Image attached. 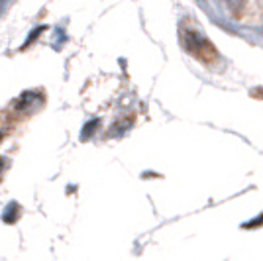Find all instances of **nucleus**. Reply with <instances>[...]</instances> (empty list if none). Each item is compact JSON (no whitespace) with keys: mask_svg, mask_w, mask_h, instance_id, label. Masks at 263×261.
Segmentation results:
<instances>
[{"mask_svg":"<svg viewBox=\"0 0 263 261\" xmlns=\"http://www.w3.org/2000/svg\"><path fill=\"white\" fill-rule=\"evenodd\" d=\"M185 47L186 51H191L198 59H202L204 63H209V61H212L216 57V49L212 47V44H210L204 35H200L197 32L185 33Z\"/></svg>","mask_w":263,"mask_h":261,"instance_id":"nucleus-1","label":"nucleus"},{"mask_svg":"<svg viewBox=\"0 0 263 261\" xmlns=\"http://www.w3.org/2000/svg\"><path fill=\"white\" fill-rule=\"evenodd\" d=\"M224 4H226V8L230 12L234 18H240L243 10H246V4H248V0H224Z\"/></svg>","mask_w":263,"mask_h":261,"instance_id":"nucleus-2","label":"nucleus"},{"mask_svg":"<svg viewBox=\"0 0 263 261\" xmlns=\"http://www.w3.org/2000/svg\"><path fill=\"white\" fill-rule=\"evenodd\" d=\"M97 124H99V122L95 120V122H90V126H88L87 130H83V140H85V138H88V136H90V134L95 132V128H97Z\"/></svg>","mask_w":263,"mask_h":261,"instance_id":"nucleus-3","label":"nucleus"}]
</instances>
